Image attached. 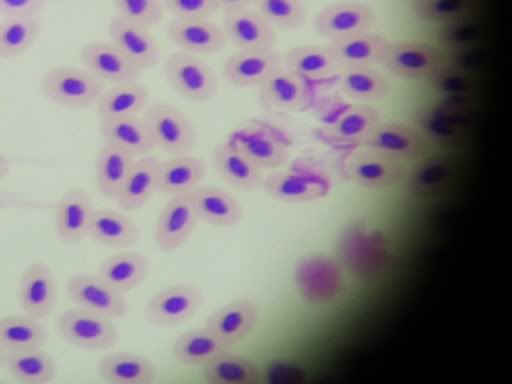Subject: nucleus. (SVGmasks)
Listing matches in <instances>:
<instances>
[{"label": "nucleus", "instance_id": "f257e3e1", "mask_svg": "<svg viewBox=\"0 0 512 384\" xmlns=\"http://www.w3.org/2000/svg\"><path fill=\"white\" fill-rule=\"evenodd\" d=\"M40 88L43 96L58 106L84 109L96 104L104 83L86 68L56 66L43 74Z\"/></svg>", "mask_w": 512, "mask_h": 384}, {"label": "nucleus", "instance_id": "f03ea898", "mask_svg": "<svg viewBox=\"0 0 512 384\" xmlns=\"http://www.w3.org/2000/svg\"><path fill=\"white\" fill-rule=\"evenodd\" d=\"M142 118L155 148L173 156L189 154L195 148V127L189 117L174 104L166 101L150 103Z\"/></svg>", "mask_w": 512, "mask_h": 384}, {"label": "nucleus", "instance_id": "7ed1b4c3", "mask_svg": "<svg viewBox=\"0 0 512 384\" xmlns=\"http://www.w3.org/2000/svg\"><path fill=\"white\" fill-rule=\"evenodd\" d=\"M163 71L169 85L189 101L204 103L217 94L218 77L199 55L173 52L167 56Z\"/></svg>", "mask_w": 512, "mask_h": 384}, {"label": "nucleus", "instance_id": "20e7f679", "mask_svg": "<svg viewBox=\"0 0 512 384\" xmlns=\"http://www.w3.org/2000/svg\"><path fill=\"white\" fill-rule=\"evenodd\" d=\"M56 326L67 343L86 350L106 351L119 340L112 319L78 306L63 311Z\"/></svg>", "mask_w": 512, "mask_h": 384}, {"label": "nucleus", "instance_id": "39448f33", "mask_svg": "<svg viewBox=\"0 0 512 384\" xmlns=\"http://www.w3.org/2000/svg\"><path fill=\"white\" fill-rule=\"evenodd\" d=\"M202 289L193 283H177L153 294L144 307V317L155 327H172L192 318L204 303Z\"/></svg>", "mask_w": 512, "mask_h": 384}, {"label": "nucleus", "instance_id": "423d86ee", "mask_svg": "<svg viewBox=\"0 0 512 384\" xmlns=\"http://www.w3.org/2000/svg\"><path fill=\"white\" fill-rule=\"evenodd\" d=\"M261 170L282 167L290 157L287 139L275 127L254 123L234 131L229 139Z\"/></svg>", "mask_w": 512, "mask_h": 384}, {"label": "nucleus", "instance_id": "0eeeda50", "mask_svg": "<svg viewBox=\"0 0 512 384\" xmlns=\"http://www.w3.org/2000/svg\"><path fill=\"white\" fill-rule=\"evenodd\" d=\"M344 171L354 183L367 188H383L405 176V161L369 147L355 146L344 161Z\"/></svg>", "mask_w": 512, "mask_h": 384}, {"label": "nucleus", "instance_id": "6e6552de", "mask_svg": "<svg viewBox=\"0 0 512 384\" xmlns=\"http://www.w3.org/2000/svg\"><path fill=\"white\" fill-rule=\"evenodd\" d=\"M442 62L440 51L429 43L389 40L380 64L394 76L423 79L437 73Z\"/></svg>", "mask_w": 512, "mask_h": 384}, {"label": "nucleus", "instance_id": "1a4fd4ad", "mask_svg": "<svg viewBox=\"0 0 512 384\" xmlns=\"http://www.w3.org/2000/svg\"><path fill=\"white\" fill-rule=\"evenodd\" d=\"M68 298L75 306L106 316L112 320L126 316L128 301L97 274L76 273L65 283Z\"/></svg>", "mask_w": 512, "mask_h": 384}, {"label": "nucleus", "instance_id": "9d476101", "mask_svg": "<svg viewBox=\"0 0 512 384\" xmlns=\"http://www.w3.org/2000/svg\"><path fill=\"white\" fill-rule=\"evenodd\" d=\"M261 187L274 200L303 203L323 197L329 190V181L314 169L292 168L264 176Z\"/></svg>", "mask_w": 512, "mask_h": 384}, {"label": "nucleus", "instance_id": "9b49d317", "mask_svg": "<svg viewBox=\"0 0 512 384\" xmlns=\"http://www.w3.org/2000/svg\"><path fill=\"white\" fill-rule=\"evenodd\" d=\"M198 221L190 192L172 196L161 209L155 224L156 246L166 253L179 249L190 238Z\"/></svg>", "mask_w": 512, "mask_h": 384}, {"label": "nucleus", "instance_id": "f8f14e48", "mask_svg": "<svg viewBox=\"0 0 512 384\" xmlns=\"http://www.w3.org/2000/svg\"><path fill=\"white\" fill-rule=\"evenodd\" d=\"M375 19L373 9L362 2L338 1L323 6L314 17L315 32L329 41L370 31Z\"/></svg>", "mask_w": 512, "mask_h": 384}, {"label": "nucleus", "instance_id": "ddd939ff", "mask_svg": "<svg viewBox=\"0 0 512 384\" xmlns=\"http://www.w3.org/2000/svg\"><path fill=\"white\" fill-rule=\"evenodd\" d=\"M110 42L141 71L157 66L161 60L160 45L150 28L132 23L118 15L108 24Z\"/></svg>", "mask_w": 512, "mask_h": 384}, {"label": "nucleus", "instance_id": "4468645a", "mask_svg": "<svg viewBox=\"0 0 512 384\" xmlns=\"http://www.w3.org/2000/svg\"><path fill=\"white\" fill-rule=\"evenodd\" d=\"M18 300L24 314L42 320L57 302V282L52 269L44 262H32L21 273Z\"/></svg>", "mask_w": 512, "mask_h": 384}, {"label": "nucleus", "instance_id": "2eb2a0df", "mask_svg": "<svg viewBox=\"0 0 512 384\" xmlns=\"http://www.w3.org/2000/svg\"><path fill=\"white\" fill-rule=\"evenodd\" d=\"M281 65L276 49H237L225 60L223 75L235 87H259Z\"/></svg>", "mask_w": 512, "mask_h": 384}, {"label": "nucleus", "instance_id": "dca6fc26", "mask_svg": "<svg viewBox=\"0 0 512 384\" xmlns=\"http://www.w3.org/2000/svg\"><path fill=\"white\" fill-rule=\"evenodd\" d=\"M222 29L237 49H275L276 29L252 7L224 12Z\"/></svg>", "mask_w": 512, "mask_h": 384}, {"label": "nucleus", "instance_id": "f3484780", "mask_svg": "<svg viewBox=\"0 0 512 384\" xmlns=\"http://www.w3.org/2000/svg\"><path fill=\"white\" fill-rule=\"evenodd\" d=\"M259 314V306L255 300L239 298L212 311L207 317L204 327L232 347L253 331Z\"/></svg>", "mask_w": 512, "mask_h": 384}, {"label": "nucleus", "instance_id": "a211bd4d", "mask_svg": "<svg viewBox=\"0 0 512 384\" xmlns=\"http://www.w3.org/2000/svg\"><path fill=\"white\" fill-rule=\"evenodd\" d=\"M167 36L181 51L195 55L217 53L227 43L222 26L208 18H172Z\"/></svg>", "mask_w": 512, "mask_h": 384}, {"label": "nucleus", "instance_id": "6ab92c4d", "mask_svg": "<svg viewBox=\"0 0 512 384\" xmlns=\"http://www.w3.org/2000/svg\"><path fill=\"white\" fill-rule=\"evenodd\" d=\"M94 204L90 194L81 188L70 189L60 197L54 216L55 232L67 244H75L89 235Z\"/></svg>", "mask_w": 512, "mask_h": 384}, {"label": "nucleus", "instance_id": "aec40b11", "mask_svg": "<svg viewBox=\"0 0 512 384\" xmlns=\"http://www.w3.org/2000/svg\"><path fill=\"white\" fill-rule=\"evenodd\" d=\"M424 144L423 135L413 126L380 120L356 146L376 149L406 161L418 157Z\"/></svg>", "mask_w": 512, "mask_h": 384}, {"label": "nucleus", "instance_id": "412c9836", "mask_svg": "<svg viewBox=\"0 0 512 384\" xmlns=\"http://www.w3.org/2000/svg\"><path fill=\"white\" fill-rule=\"evenodd\" d=\"M263 107L278 110H300L308 105L311 91L307 80L286 66L277 68L259 87Z\"/></svg>", "mask_w": 512, "mask_h": 384}, {"label": "nucleus", "instance_id": "4be33fe9", "mask_svg": "<svg viewBox=\"0 0 512 384\" xmlns=\"http://www.w3.org/2000/svg\"><path fill=\"white\" fill-rule=\"evenodd\" d=\"M84 67L101 81L113 84L136 81L141 73L111 42L91 41L81 49Z\"/></svg>", "mask_w": 512, "mask_h": 384}, {"label": "nucleus", "instance_id": "5701e85b", "mask_svg": "<svg viewBox=\"0 0 512 384\" xmlns=\"http://www.w3.org/2000/svg\"><path fill=\"white\" fill-rule=\"evenodd\" d=\"M97 372L101 379L111 384H152L157 380L155 363L141 354L113 351L100 358Z\"/></svg>", "mask_w": 512, "mask_h": 384}, {"label": "nucleus", "instance_id": "b1692460", "mask_svg": "<svg viewBox=\"0 0 512 384\" xmlns=\"http://www.w3.org/2000/svg\"><path fill=\"white\" fill-rule=\"evenodd\" d=\"M199 220L209 225L228 228L243 218V207L238 199L224 188L198 185L190 192Z\"/></svg>", "mask_w": 512, "mask_h": 384}, {"label": "nucleus", "instance_id": "393cba45", "mask_svg": "<svg viewBox=\"0 0 512 384\" xmlns=\"http://www.w3.org/2000/svg\"><path fill=\"white\" fill-rule=\"evenodd\" d=\"M211 156L215 170L230 186L247 191L261 187L263 170L229 140L216 144Z\"/></svg>", "mask_w": 512, "mask_h": 384}, {"label": "nucleus", "instance_id": "a878e982", "mask_svg": "<svg viewBox=\"0 0 512 384\" xmlns=\"http://www.w3.org/2000/svg\"><path fill=\"white\" fill-rule=\"evenodd\" d=\"M161 160L154 155L135 159L116 198L125 211L142 208L158 191Z\"/></svg>", "mask_w": 512, "mask_h": 384}, {"label": "nucleus", "instance_id": "bb28decb", "mask_svg": "<svg viewBox=\"0 0 512 384\" xmlns=\"http://www.w3.org/2000/svg\"><path fill=\"white\" fill-rule=\"evenodd\" d=\"M388 42L381 34L366 31L329 41L327 46L341 70L380 64Z\"/></svg>", "mask_w": 512, "mask_h": 384}, {"label": "nucleus", "instance_id": "cd10ccee", "mask_svg": "<svg viewBox=\"0 0 512 384\" xmlns=\"http://www.w3.org/2000/svg\"><path fill=\"white\" fill-rule=\"evenodd\" d=\"M149 260L138 251H122L105 258L96 274L125 294L141 285L149 274Z\"/></svg>", "mask_w": 512, "mask_h": 384}, {"label": "nucleus", "instance_id": "c85d7f7f", "mask_svg": "<svg viewBox=\"0 0 512 384\" xmlns=\"http://www.w3.org/2000/svg\"><path fill=\"white\" fill-rule=\"evenodd\" d=\"M99 134L103 143L143 156L155 147L143 118L138 115L99 119Z\"/></svg>", "mask_w": 512, "mask_h": 384}, {"label": "nucleus", "instance_id": "c756f323", "mask_svg": "<svg viewBox=\"0 0 512 384\" xmlns=\"http://www.w3.org/2000/svg\"><path fill=\"white\" fill-rule=\"evenodd\" d=\"M206 173L207 166L201 157L176 155L161 161L158 191L171 196L189 193L200 185Z\"/></svg>", "mask_w": 512, "mask_h": 384}, {"label": "nucleus", "instance_id": "7c9ffc66", "mask_svg": "<svg viewBox=\"0 0 512 384\" xmlns=\"http://www.w3.org/2000/svg\"><path fill=\"white\" fill-rule=\"evenodd\" d=\"M283 64L305 80L336 76L340 67L327 45L300 44L283 54Z\"/></svg>", "mask_w": 512, "mask_h": 384}, {"label": "nucleus", "instance_id": "2f4dec72", "mask_svg": "<svg viewBox=\"0 0 512 384\" xmlns=\"http://www.w3.org/2000/svg\"><path fill=\"white\" fill-rule=\"evenodd\" d=\"M336 83L343 95L362 102L382 100L391 90L388 78L373 66L342 68Z\"/></svg>", "mask_w": 512, "mask_h": 384}, {"label": "nucleus", "instance_id": "473e14b6", "mask_svg": "<svg viewBox=\"0 0 512 384\" xmlns=\"http://www.w3.org/2000/svg\"><path fill=\"white\" fill-rule=\"evenodd\" d=\"M149 103V90L136 81L114 84L104 89L95 106L99 119L138 115Z\"/></svg>", "mask_w": 512, "mask_h": 384}, {"label": "nucleus", "instance_id": "72a5a7b5", "mask_svg": "<svg viewBox=\"0 0 512 384\" xmlns=\"http://www.w3.org/2000/svg\"><path fill=\"white\" fill-rule=\"evenodd\" d=\"M88 236L107 247L128 248L138 242L140 232L136 223L122 212L100 208L94 210Z\"/></svg>", "mask_w": 512, "mask_h": 384}, {"label": "nucleus", "instance_id": "f704fd0d", "mask_svg": "<svg viewBox=\"0 0 512 384\" xmlns=\"http://www.w3.org/2000/svg\"><path fill=\"white\" fill-rule=\"evenodd\" d=\"M201 376L208 384H256L260 369L249 357L228 350L203 363Z\"/></svg>", "mask_w": 512, "mask_h": 384}, {"label": "nucleus", "instance_id": "c9c22d12", "mask_svg": "<svg viewBox=\"0 0 512 384\" xmlns=\"http://www.w3.org/2000/svg\"><path fill=\"white\" fill-rule=\"evenodd\" d=\"M135 160V156L118 146L103 143L99 148L95 175L99 192L111 199H116Z\"/></svg>", "mask_w": 512, "mask_h": 384}, {"label": "nucleus", "instance_id": "e433bc0d", "mask_svg": "<svg viewBox=\"0 0 512 384\" xmlns=\"http://www.w3.org/2000/svg\"><path fill=\"white\" fill-rule=\"evenodd\" d=\"M380 120L377 108L368 104L350 105L324 129V135L332 142L356 146Z\"/></svg>", "mask_w": 512, "mask_h": 384}, {"label": "nucleus", "instance_id": "4c0bfd02", "mask_svg": "<svg viewBox=\"0 0 512 384\" xmlns=\"http://www.w3.org/2000/svg\"><path fill=\"white\" fill-rule=\"evenodd\" d=\"M4 368L22 384H47L57 375L56 361L43 347L7 354Z\"/></svg>", "mask_w": 512, "mask_h": 384}, {"label": "nucleus", "instance_id": "58836bf2", "mask_svg": "<svg viewBox=\"0 0 512 384\" xmlns=\"http://www.w3.org/2000/svg\"><path fill=\"white\" fill-rule=\"evenodd\" d=\"M47 338L39 319L26 314L0 318V346L7 354L43 347Z\"/></svg>", "mask_w": 512, "mask_h": 384}, {"label": "nucleus", "instance_id": "ea45409f", "mask_svg": "<svg viewBox=\"0 0 512 384\" xmlns=\"http://www.w3.org/2000/svg\"><path fill=\"white\" fill-rule=\"evenodd\" d=\"M230 349L231 346L203 327L181 333L173 343L172 353L176 361L183 365L201 366L217 354Z\"/></svg>", "mask_w": 512, "mask_h": 384}, {"label": "nucleus", "instance_id": "a19ab883", "mask_svg": "<svg viewBox=\"0 0 512 384\" xmlns=\"http://www.w3.org/2000/svg\"><path fill=\"white\" fill-rule=\"evenodd\" d=\"M40 31L37 16L6 17L0 23V59L11 60L35 43Z\"/></svg>", "mask_w": 512, "mask_h": 384}, {"label": "nucleus", "instance_id": "79ce46f5", "mask_svg": "<svg viewBox=\"0 0 512 384\" xmlns=\"http://www.w3.org/2000/svg\"><path fill=\"white\" fill-rule=\"evenodd\" d=\"M253 6L275 29L297 30L307 22L302 0H255Z\"/></svg>", "mask_w": 512, "mask_h": 384}, {"label": "nucleus", "instance_id": "37998d69", "mask_svg": "<svg viewBox=\"0 0 512 384\" xmlns=\"http://www.w3.org/2000/svg\"><path fill=\"white\" fill-rule=\"evenodd\" d=\"M116 15L132 23L151 28L164 16L162 0H112Z\"/></svg>", "mask_w": 512, "mask_h": 384}, {"label": "nucleus", "instance_id": "c03bdc74", "mask_svg": "<svg viewBox=\"0 0 512 384\" xmlns=\"http://www.w3.org/2000/svg\"><path fill=\"white\" fill-rule=\"evenodd\" d=\"M467 5L468 0H416L412 12L423 21H446L462 14Z\"/></svg>", "mask_w": 512, "mask_h": 384}, {"label": "nucleus", "instance_id": "a18cd8bd", "mask_svg": "<svg viewBox=\"0 0 512 384\" xmlns=\"http://www.w3.org/2000/svg\"><path fill=\"white\" fill-rule=\"evenodd\" d=\"M173 18H209L217 10L213 0H162Z\"/></svg>", "mask_w": 512, "mask_h": 384}, {"label": "nucleus", "instance_id": "49530a36", "mask_svg": "<svg viewBox=\"0 0 512 384\" xmlns=\"http://www.w3.org/2000/svg\"><path fill=\"white\" fill-rule=\"evenodd\" d=\"M46 0H0V15L6 17L37 16Z\"/></svg>", "mask_w": 512, "mask_h": 384}, {"label": "nucleus", "instance_id": "de8ad7c7", "mask_svg": "<svg viewBox=\"0 0 512 384\" xmlns=\"http://www.w3.org/2000/svg\"><path fill=\"white\" fill-rule=\"evenodd\" d=\"M217 10L223 12L238 10L242 8L252 7L255 0H213Z\"/></svg>", "mask_w": 512, "mask_h": 384}, {"label": "nucleus", "instance_id": "09e8293b", "mask_svg": "<svg viewBox=\"0 0 512 384\" xmlns=\"http://www.w3.org/2000/svg\"><path fill=\"white\" fill-rule=\"evenodd\" d=\"M10 170V163L8 158L0 151V182L5 179Z\"/></svg>", "mask_w": 512, "mask_h": 384}, {"label": "nucleus", "instance_id": "8fccbe9b", "mask_svg": "<svg viewBox=\"0 0 512 384\" xmlns=\"http://www.w3.org/2000/svg\"><path fill=\"white\" fill-rule=\"evenodd\" d=\"M7 353L5 350L0 346V369L4 368L5 361H6Z\"/></svg>", "mask_w": 512, "mask_h": 384}, {"label": "nucleus", "instance_id": "3c124183", "mask_svg": "<svg viewBox=\"0 0 512 384\" xmlns=\"http://www.w3.org/2000/svg\"><path fill=\"white\" fill-rule=\"evenodd\" d=\"M46 1H60V0H46Z\"/></svg>", "mask_w": 512, "mask_h": 384}, {"label": "nucleus", "instance_id": "603ef678", "mask_svg": "<svg viewBox=\"0 0 512 384\" xmlns=\"http://www.w3.org/2000/svg\"><path fill=\"white\" fill-rule=\"evenodd\" d=\"M412 1H416V0H412Z\"/></svg>", "mask_w": 512, "mask_h": 384}]
</instances>
